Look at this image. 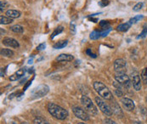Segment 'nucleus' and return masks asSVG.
I'll return each instance as SVG.
<instances>
[{"mask_svg": "<svg viewBox=\"0 0 147 124\" xmlns=\"http://www.w3.org/2000/svg\"><path fill=\"white\" fill-rule=\"evenodd\" d=\"M25 72H26V69L21 68V69L18 70L15 74H13L12 76H10L9 80H10V81H16V80L20 79L21 77H22L24 76Z\"/></svg>", "mask_w": 147, "mask_h": 124, "instance_id": "11", "label": "nucleus"}, {"mask_svg": "<svg viewBox=\"0 0 147 124\" xmlns=\"http://www.w3.org/2000/svg\"><path fill=\"white\" fill-rule=\"evenodd\" d=\"M49 86L43 84V85H39L37 88L33 89L31 93H32V96L33 99H37V98H41V97L45 96L47 93H49Z\"/></svg>", "mask_w": 147, "mask_h": 124, "instance_id": "5", "label": "nucleus"}, {"mask_svg": "<svg viewBox=\"0 0 147 124\" xmlns=\"http://www.w3.org/2000/svg\"><path fill=\"white\" fill-rule=\"evenodd\" d=\"M63 27L62 26H59L58 27H56L55 28V30L53 31V33H52V35H51V39H53L55 36H57L58 34H60L61 32H62L63 31Z\"/></svg>", "mask_w": 147, "mask_h": 124, "instance_id": "22", "label": "nucleus"}, {"mask_svg": "<svg viewBox=\"0 0 147 124\" xmlns=\"http://www.w3.org/2000/svg\"><path fill=\"white\" fill-rule=\"evenodd\" d=\"M94 89H95V91L99 93L100 96H101L103 99H107V100H111L113 99L112 93L110 90L108 89V88L103 84L100 82H94Z\"/></svg>", "mask_w": 147, "mask_h": 124, "instance_id": "2", "label": "nucleus"}, {"mask_svg": "<svg viewBox=\"0 0 147 124\" xmlns=\"http://www.w3.org/2000/svg\"><path fill=\"white\" fill-rule=\"evenodd\" d=\"M9 6V3L7 2V1H1L0 2V8H1V12H3V10L5 9V8H7Z\"/></svg>", "mask_w": 147, "mask_h": 124, "instance_id": "27", "label": "nucleus"}, {"mask_svg": "<svg viewBox=\"0 0 147 124\" xmlns=\"http://www.w3.org/2000/svg\"><path fill=\"white\" fill-rule=\"evenodd\" d=\"M141 77H142V80H143L144 83L147 84V68L143 69V71L141 72Z\"/></svg>", "mask_w": 147, "mask_h": 124, "instance_id": "25", "label": "nucleus"}, {"mask_svg": "<svg viewBox=\"0 0 147 124\" xmlns=\"http://www.w3.org/2000/svg\"><path fill=\"white\" fill-rule=\"evenodd\" d=\"M126 66H127V62L123 59H117L114 61V69L117 73L125 72Z\"/></svg>", "mask_w": 147, "mask_h": 124, "instance_id": "8", "label": "nucleus"}, {"mask_svg": "<svg viewBox=\"0 0 147 124\" xmlns=\"http://www.w3.org/2000/svg\"><path fill=\"white\" fill-rule=\"evenodd\" d=\"M21 12L18 11V10H15V9H9L6 11V15L12 18V19H15V18H19L21 16Z\"/></svg>", "mask_w": 147, "mask_h": 124, "instance_id": "14", "label": "nucleus"}, {"mask_svg": "<svg viewBox=\"0 0 147 124\" xmlns=\"http://www.w3.org/2000/svg\"><path fill=\"white\" fill-rule=\"evenodd\" d=\"M48 111L52 117L58 120H65L68 117V111L55 103L48 105Z\"/></svg>", "mask_w": 147, "mask_h": 124, "instance_id": "1", "label": "nucleus"}, {"mask_svg": "<svg viewBox=\"0 0 147 124\" xmlns=\"http://www.w3.org/2000/svg\"><path fill=\"white\" fill-rule=\"evenodd\" d=\"M0 53H1V55L4 57H12L15 55V53L12 50L8 49H2Z\"/></svg>", "mask_w": 147, "mask_h": 124, "instance_id": "18", "label": "nucleus"}, {"mask_svg": "<svg viewBox=\"0 0 147 124\" xmlns=\"http://www.w3.org/2000/svg\"><path fill=\"white\" fill-rule=\"evenodd\" d=\"M134 124H143V123H141L140 122H134Z\"/></svg>", "mask_w": 147, "mask_h": 124, "instance_id": "38", "label": "nucleus"}, {"mask_svg": "<svg viewBox=\"0 0 147 124\" xmlns=\"http://www.w3.org/2000/svg\"><path fill=\"white\" fill-rule=\"evenodd\" d=\"M95 102H96L97 105L99 106L100 110V111H101L105 115L109 116V117L112 115L113 111H112L111 107H110L108 104H106V102H105L101 98H100V97H96V98H95Z\"/></svg>", "mask_w": 147, "mask_h": 124, "instance_id": "4", "label": "nucleus"}, {"mask_svg": "<svg viewBox=\"0 0 147 124\" xmlns=\"http://www.w3.org/2000/svg\"><path fill=\"white\" fill-rule=\"evenodd\" d=\"M81 103L82 105V106L84 107L85 111L87 112H88L91 115H97L98 114V110L96 108V106L94 105V104L92 102V100L87 97V96H82L81 99Z\"/></svg>", "mask_w": 147, "mask_h": 124, "instance_id": "3", "label": "nucleus"}, {"mask_svg": "<svg viewBox=\"0 0 147 124\" xmlns=\"http://www.w3.org/2000/svg\"><path fill=\"white\" fill-rule=\"evenodd\" d=\"M115 80L120 83L121 85L124 86V87H128L130 84V80L128 76L125 73V72H119L116 73L115 76Z\"/></svg>", "mask_w": 147, "mask_h": 124, "instance_id": "6", "label": "nucleus"}, {"mask_svg": "<svg viewBox=\"0 0 147 124\" xmlns=\"http://www.w3.org/2000/svg\"><path fill=\"white\" fill-rule=\"evenodd\" d=\"M142 7H143V3H138L137 4H135L134 6V8H133V10L134 11H140L141 9H142Z\"/></svg>", "mask_w": 147, "mask_h": 124, "instance_id": "26", "label": "nucleus"}, {"mask_svg": "<svg viewBox=\"0 0 147 124\" xmlns=\"http://www.w3.org/2000/svg\"><path fill=\"white\" fill-rule=\"evenodd\" d=\"M10 30L15 33H22L24 31V29L20 25H14L10 27Z\"/></svg>", "mask_w": 147, "mask_h": 124, "instance_id": "20", "label": "nucleus"}, {"mask_svg": "<svg viewBox=\"0 0 147 124\" xmlns=\"http://www.w3.org/2000/svg\"><path fill=\"white\" fill-rule=\"evenodd\" d=\"M90 21H93V22H97V21H98V19H96V18H93V17H92V18L90 19Z\"/></svg>", "mask_w": 147, "mask_h": 124, "instance_id": "37", "label": "nucleus"}, {"mask_svg": "<svg viewBox=\"0 0 147 124\" xmlns=\"http://www.w3.org/2000/svg\"><path fill=\"white\" fill-rule=\"evenodd\" d=\"M122 104L123 107L127 111H132L134 110V107H135L134 103V101L132 99H130L128 98H123V99H122Z\"/></svg>", "mask_w": 147, "mask_h": 124, "instance_id": "10", "label": "nucleus"}, {"mask_svg": "<svg viewBox=\"0 0 147 124\" xmlns=\"http://www.w3.org/2000/svg\"><path fill=\"white\" fill-rule=\"evenodd\" d=\"M73 111L74 115L77 118L83 120V121H88L89 120V116H88V112L85 110H83L82 108L78 107V106H74L73 108Z\"/></svg>", "mask_w": 147, "mask_h": 124, "instance_id": "7", "label": "nucleus"}, {"mask_svg": "<svg viewBox=\"0 0 147 124\" xmlns=\"http://www.w3.org/2000/svg\"><path fill=\"white\" fill-rule=\"evenodd\" d=\"M115 93L116 94V96H118V97L122 96V92L121 89H116V90H115Z\"/></svg>", "mask_w": 147, "mask_h": 124, "instance_id": "33", "label": "nucleus"}, {"mask_svg": "<svg viewBox=\"0 0 147 124\" xmlns=\"http://www.w3.org/2000/svg\"><path fill=\"white\" fill-rule=\"evenodd\" d=\"M11 22H13V19L9 17V16H0V23L2 25H8L10 24Z\"/></svg>", "mask_w": 147, "mask_h": 124, "instance_id": "19", "label": "nucleus"}, {"mask_svg": "<svg viewBox=\"0 0 147 124\" xmlns=\"http://www.w3.org/2000/svg\"><path fill=\"white\" fill-rule=\"evenodd\" d=\"M143 19V15H137V16H135V17H134V18H132V19H130V21H128L131 25L132 24H135V23H137L138 21H140V20H142Z\"/></svg>", "mask_w": 147, "mask_h": 124, "instance_id": "24", "label": "nucleus"}, {"mask_svg": "<svg viewBox=\"0 0 147 124\" xmlns=\"http://www.w3.org/2000/svg\"><path fill=\"white\" fill-rule=\"evenodd\" d=\"M68 43V41L67 40H64V41H60L58 43H56L55 44H54L53 48L55 49H63L65 48Z\"/></svg>", "mask_w": 147, "mask_h": 124, "instance_id": "17", "label": "nucleus"}, {"mask_svg": "<svg viewBox=\"0 0 147 124\" xmlns=\"http://www.w3.org/2000/svg\"><path fill=\"white\" fill-rule=\"evenodd\" d=\"M105 124H117L116 122L110 120V119H106L105 120Z\"/></svg>", "mask_w": 147, "mask_h": 124, "instance_id": "34", "label": "nucleus"}, {"mask_svg": "<svg viewBox=\"0 0 147 124\" xmlns=\"http://www.w3.org/2000/svg\"><path fill=\"white\" fill-rule=\"evenodd\" d=\"M131 27V24L129 22H127V23H123V24H120L117 27H116V30L118 31H122V32H124V31H127Z\"/></svg>", "mask_w": 147, "mask_h": 124, "instance_id": "16", "label": "nucleus"}, {"mask_svg": "<svg viewBox=\"0 0 147 124\" xmlns=\"http://www.w3.org/2000/svg\"><path fill=\"white\" fill-rule=\"evenodd\" d=\"M111 29L112 28H109V29H106V30H104L103 31H100V34H101V37H106L107 35H108V33L111 31Z\"/></svg>", "mask_w": 147, "mask_h": 124, "instance_id": "29", "label": "nucleus"}, {"mask_svg": "<svg viewBox=\"0 0 147 124\" xmlns=\"http://www.w3.org/2000/svg\"><path fill=\"white\" fill-rule=\"evenodd\" d=\"M77 124H85V123H77Z\"/></svg>", "mask_w": 147, "mask_h": 124, "instance_id": "40", "label": "nucleus"}, {"mask_svg": "<svg viewBox=\"0 0 147 124\" xmlns=\"http://www.w3.org/2000/svg\"><path fill=\"white\" fill-rule=\"evenodd\" d=\"M23 124H28V123H23Z\"/></svg>", "mask_w": 147, "mask_h": 124, "instance_id": "41", "label": "nucleus"}, {"mask_svg": "<svg viewBox=\"0 0 147 124\" xmlns=\"http://www.w3.org/2000/svg\"><path fill=\"white\" fill-rule=\"evenodd\" d=\"M73 56L72 55L61 54L56 58V61H73Z\"/></svg>", "mask_w": 147, "mask_h": 124, "instance_id": "13", "label": "nucleus"}, {"mask_svg": "<svg viewBox=\"0 0 147 124\" xmlns=\"http://www.w3.org/2000/svg\"><path fill=\"white\" fill-rule=\"evenodd\" d=\"M89 37H90V39H92V40H97V39H99L100 37H101L100 31H94L93 32H91V33H90Z\"/></svg>", "mask_w": 147, "mask_h": 124, "instance_id": "21", "label": "nucleus"}, {"mask_svg": "<svg viewBox=\"0 0 147 124\" xmlns=\"http://www.w3.org/2000/svg\"><path fill=\"white\" fill-rule=\"evenodd\" d=\"M9 124H16V123H14V122H11Z\"/></svg>", "mask_w": 147, "mask_h": 124, "instance_id": "39", "label": "nucleus"}, {"mask_svg": "<svg viewBox=\"0 0 147 124\" xmlns=\"http://www.w3.org/2000/svg\"><path fill=\"white\" fill-rule=\"evenodd\" d=\"M111 109H112V111L116 114V116L117 117H122V116H123L122 111L120 106L116 104V102H114V105H112Z\"/></svg>", "mask_w": 147, "mask_h": 124, "instance_id": "15", "label": "nucleus"}, {"mask_svg": "<svg viewBox=\"0 0 147 124\" xmlns=\"http://www.w3.org/2000/svg\"><path fill=\"white\" fill-rule=\"evenodd\" d=\"M109 0H101L100 3H99V5H100L101 7H106L109 4Z\"/></svg>", "mask_w": 147, "mask_h": 124, "instance_id": "28", "label": "nucleus"}, {"mask_svg": "<svg viewBox=\"0 0 147 124\" xmlns=\"http://www.w3.org/2000/svg\"><path fill=\"white\" fill-rule=\"evenodd\" d=\"M86 54H87V55H88L90 57L96 58V55H94V54H92V53H91V49H87V51H86Z\"/></svg>", "mask_w": 147, "mask_h": 124, "instance_id": "32", "label": "nucleus"}, {"mask_svg": "<svg viewBox=\"0 0 147 124\" xmlns=\"http://www.w3.org/2000/svg\"><path fill=\"white\" fill-rule=\"evenodd\" d=\"M70 27H71V31H72V33H73V34H75V33H76V28H75V25H74V24H71Z\"/></svg>", "mask_w": 147, "mask_h": 124, "instance_id": "35", "label": "nucleus"}, {"mask_svg": "<svg viewBox=\"0 0 147 124\" xmlns=\"http://www.w3.org/2000/svg\"><path fill=\"white\" fill-rule=\"evenodd\" d=\"M141 114H142V116H143V117H144L145 119H147V109H146V108H142V110H141Z\"/></svg>", "mask_w": 147, "mask_h": 124, "instance_id": "30", "label": "nucleus"}, {"mask_svg": "<svg viewBox=\"0 0 147 124\" xmlns=\"http://www.w3.org/2000/svg\"><path fill=\"white\" fill-rule=\"evenodd\" d=\"M31 83H32V81H29V82H28V83H27V85H26V86L24 87V91H25V90H27V88H28V87L30 86V84H31Z\"/></svg>", "mask_w": 147, "mask_h": 124, "instance_id": "36", "label": "nucleus"}, {"mask_svg": "<svg viewBox=\"0 0 147 124\" xmlns=\"http://www.w3.org/2000/svg\"><path fill=\"white\" fill-rule=\"evenodd\" d=\"M33 124H49V122H47V121H46V120H44L43 118L37 117H36V118L34 119V121H33Z\"/></svg>", "mask_w": 147, "mask_h": 124, "instance_id": "23", "label": "nucleus"}, {"mask_svg": "<svg viewBox=\"0 0 147 124\" xmlns=\"http://www.w3.org/2000/svg\"><path fill=\"white\" fill-rule=\"evenodd\" d=\"M2 43H3V45H5L7 47L14 48V49H17L20 46L18 41L15 40V39H14V38H12V37H4L2 40Z\"/></svg>", "mask_w": 147, "mask_h": 124, "instance_id": "9", "label": "nucleus"}, {"mask_svg": "<svg viewBox=\"0 0 147 124\" xmlns=\"http://www.w3.org/2000/svg\"><path fill=\"white\" fill-rule=\"evenodd\" d=\"M133 86H134V89L136 91L140 90V89H141V81H140V76L135 75V76L133 77Z\"/></svg>", "mask_w": 147, "mask_h": 124, "instance_id": "12", "label": "nucleus"}, {"mask_svg": "<svg viewBox=\"0 0 147 124\" xmlns=\"http://www.w3.org/2000/svg\"><path fill=\"white\" fill-rule=\"evenodd\" d=\"M45 48H46L45 43H41V44H39V45L37 47V50H38V51H40V50H43Z\"/></svg>", "mask_w": 147, "mask_h": 124, "instance_id": "31", "label": "nucleus"}]
</instances>
